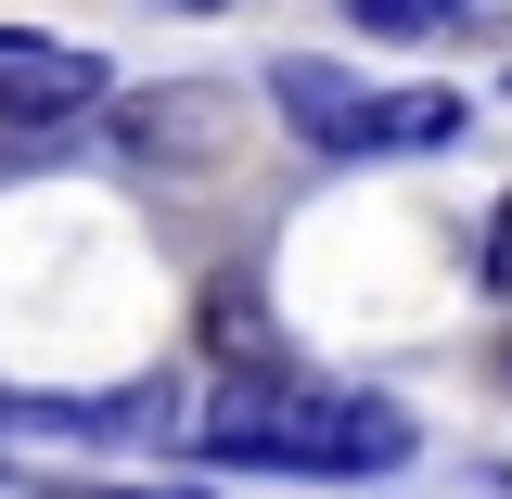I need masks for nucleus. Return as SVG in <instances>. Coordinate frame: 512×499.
<instances>
[{
    "label": "nucleus",
    "instance_id": "9",
    "mask_svg": "<svg viewBox=\"0 0 512 499\" xmlns=\"http://www.w3.org/2000/svg\"><path fill=\"white\" fill-rule=\"evenodd\" d=\"M474 282L512 295V192H500V218H474Z\"/></svg>",
    "mask_w": 512,
    "mask_h": 499
},
{
    "label": "nucleus",
    "instance_id": "11",
    "mask_svg": "<svg viewBox=\"0 0 512 499\" xmlns=\"http://www.w3.org/2000/svg\"><path fill=\"white\" fill-rule=\"evenodd\" d=\"M90 499H192V487H90Z\"/></svg>",
    "mask_w": 512,
    "mask_h": 499
},
{
    "label": "nucleus",
    "instance_id": "2",
    "mask_svg": "<svg viewBox=\"0 0 512 499\" xmlns=\"http://www.w3.org/2000/svg\"><path fill=\"white\" fill-rule=\"evenodd\" d=\"M90 141H103L116 167H141V180H218V167L244 154V90H231V77H141V90L103 103Z\"/></svg>",
    "mask_w": 512,
    "mask_h": 499
},
{
    "label": "nucleus",
    "instance_id": "1",
    "mask_svg": "<svg viewBox=\"0 0 512 499\" xmlns=\"http://www.w3.org/2000/svg\"><path fill=\"white\" fill-rule=\"evenodd\" d=\"M423 461V423L397 397H346V384H308V410L282 436H256L244 461L218 474H282V487H372V474H410Z\"/></svg>",
    "mask_w": 512,
    "mask_h": 499
},
{
    "label": "nucleus",
    "instance_id": "12",
    "mask_svg": "<svg viewBox=\"0 0 512 499\" xmlns=\"http://www.w3.org/2000/svg\"><path fill=\"white\" fill-rule=\"evenodd\" d=\"M180 13H231V0H180Z\"/></svg>",
    "mask_w": 512,
    "mask_h": 499
},
{
    "label": "nucleus",
    "instance_id": "4",
    "mask_svg": "<svg viewBox=\"0 0 512 499\" xmlns=\"http://www.w3.org/2000/svg\"><path fill=\"white\" fill-rule=\"evenodd\" d=\"M256 90H269V116L295 128V141H308L320 167H359V128H372V90H359V77H346L333 52H269V77H256Z\"/></svg>",
    "mask_w": 512,
    "mask_h": 499
},
{
    "label": "nucleus",
    "instance_id": "5",
    "mask_svg": "<svg viewBox=\"0 0 512 499\" xmlns=\"http://www.w3.org/2000/svg\"><path fill=\"white\" fill-rule=\"evenodd\" d=\"M154 423H180L167 384H116V397H0V436H64V448H154Z\"/></svg>",
    "mask_w": 512,
    "mask_h": 499
},
{
    "label": "nucleus",
    "instance_id": "6",
    "mask_svg": "<svg viewBox=\"0 0 512 499\" xmlns=\"http://www.w3.org/2000/svg\"><path fill=\"white\" fill-rule=\"evenodd\" d=\"M192 359L231 384V372H282L295 346H282V308H269V282L256 269H205V295H192Z\"/></svg>",
    "mask_w": 512,
    "mask_h": 499
},
{
    "label": "nucleus",
    "instance_id": "10",
    "mask_svg": "<svg viewBox=\"0 0 512 499\" xmlns=\"http://www.w3.org/2000/svg\"><path fill=\"white\" fill-rule=\"evenodd\" d=\"M487 384H500V397H512V333H500V346H487Z\"/></svg>",
    "mask_w": 512,
    "mask_h": 499
},
{
    "label": "nucleus",
    "instance_id": "3",
    "mask_svg": "<svg viewBox=\"0 0 512 499\" xmlns=\"http://www.w3.org/2000/svg\"><path fill=\"white\" fill-rule=\"evenodd\" d=\"M103 103H116V64L103 52L39 39V26H0V154H13V167H39L77 128H103Z\"/></svg>",
    "mask_w": 512,
    "mask_h": 499
},
{
    "label": "nucleus",
    "instance_id": "7",
    "mask_svg": "<svg viewBox=\"0 0 512 499\" xmlns=\"http://www.w3.org/2000/svg\"><path fill=\"white\" fill-rule=\"evenodd\" d=\"M474 128V103L448 90V77H423V90H372V128H359V167H423V154H448Z\"/></svg>",
    "mask_w": 512,
    "mask_h": 499
},
{
    "label": "nucleus",
    "instance_id": "8",
    "mask_svg": "<svg viewBox=\"0 0 512 499\" xmlns=\"http://www.w3.org/2000/svg\"><path fill=\"white\" fill-rule=\"evenodd\" d=\"M474 13L487 0H346V26L384 52H448V39H474Z\"/></svg>",
    "mask_w": 512,
    "mask_h": 499
},
{
    "label": "nucleus",
    "instance_id": "13",
    "mask_svg": "<svg viewBox=\"0 0 512 499\" xmlns=\"http://www.w3.org/2000/svg\"><path fill=\"white\" fill-rule=\"evenodd\" d=\"M487 487H500V499H512V461H500V474H487Z\"/></svg>",
    "mask_w": 512,
    "mask_h": 499
}]
</instances>
